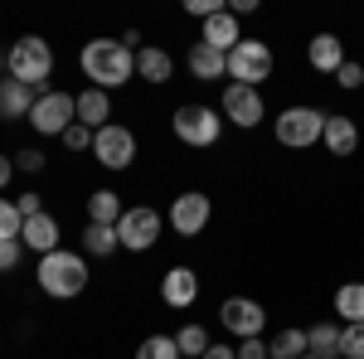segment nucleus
I'll return each instance as SVG.
<instances>
[{
  "mask_svg": "<svg viewBox=\"0 0 364 359\" xmlns=\"http://www.w3.org/2000/svg\"><path fill=\"white\" fill-rule=\"evenodd\" d=\"M73 102H78V127H87V132H102L112 122V92H102V87L73 92Z\"/></svg>",
  "mask_w": 364,
  "mask_h": 359,
  "instance_id": "2eb2a0df",
  "label": "nucleus"
},
{
  "mask_svg": "<svg viewBox=\"0 0 364 359\" xmlns=\"http://www.w3.org/2000/svg\"><path fill=\"white\" fill-rule=\"evenodd\" d=\"M58 141H63L68 151H92V132H87V127H78V122H73V127H68Z\"/></svg>",
  "mask_w": 364,
  "mask_h": 359,
  "instance_id": "473e14b6",
  "label": "nucleus"
},
{
  "mask_svg": "<svg viewBox=\"0 0 364 359\" xmlns=\"http://www.w3.org/2000/svg\"><path fill=\"white\" fill-rule=\"evenodd\" d=\"M10 180H15V156H5V151H0V190H5Z\"/></svg>",
  "mask_w": 364,
  "mask_h": 359,
  "instance_id": "4c0bfd02",
  "label": "nucleus"
},
{
  "mask_svg": "<svg viewBox=\"0 0 364 359\" xmlns=\"http://www.w3.org/2000/svg\"><path fill=\"white\" fill-rule=\"evenodd\" d=\"M219 326L233 340H252V335H262V326H267V311H262V301H252V296H228L219 306Z\"/></svg>",
  "mask_w": 364,
  "mask_h": 359,
  "instance_id": "f8f14e48",
  "label": "nucleus"
},
{
  "mask_svg": "<svg viewBox=\"0 0 364 359\" xmlns=\"http://www.w3.org/2000/svg\"><path fill=\"white\" fill-rule=\"evenodd\" d=\"M34 102H39V87L15 83V78H0V122H20V117H29Z\"/></svg>",
  "mask_w": 364,
  "mask_h": 359,
  "instance_id": "dca6fc26",
  "label": "nucleus"
},
{
  "mask_svg": "<svg viewBox=\"0 0 364 359\" xmlns=\"http://www.w3.org/2000/svg\"><path fill=\"white\" fill-rule=\"evenodd\" d=\"M39 291L44 296H54V301H73V296H83L87 291V277H92V267H87L83 252H68L58 248L49 252V257H39Z\"/></svg>",
  "mask_w": 364,
  "mask_h": 359,
  "instance_id": "f03ea898",
  "label": "nucleus"
},
{
  "mask_svg": "<svg viewBox=\"0 0 364 359\" xmlns=\"http://www.w3.org/2000/svg\"><path fill=\"white\" fill-rule=\"evenodd\" d=\"M92 161L102 170H132V161H136V136H132V127L107 122L102 132H92Z\"/></svg>",
  "mask_w": 364,
  "mask_h": 359,
  "instance_id": "6e6552de",
  "label": "nucleus"
},
{
  "mask_svg": "<svg viewBox=\"0 0 364 359\" xmlns=\"http://www.w3.org/2000/svg\"><path fill=\"white\" fill-rule=\"evenodd\" d=\"M219 112H224V122H233V127L252 132V127L267 117V102H262V92H257V87L228 83V87H224V97H219Z\"/></svg>",
  "mask_w": 364,
  "mask_h": 359,
  "instance_id": "9b49d317",
  "label": "nucleus"
},
{
  "mask_svg": "<svg viewBox=\"0 0 364 359\" xmlns=\"http://www.w3.org/2000/svg\"><path fill=\"white\" fill-rule=\"evenodd\" d=\"M336 316L345 326H360L364 321V282H345L336 291Z\"/></svg>",
  "mask_w": 364,
  "mask_h": 359,
  "instance_id": "b1692460",
  "label": "nucleus"
},
{
  "mask_svg": "<svg viewBox=\"0 0 364 359\" xmlns=\"http://www.w3.org/2000/svg\"><path fill=\"white\" fill-rule=\"evenodd\" d=\"M136 359H180L175 335H146V340L136 345Z\"/></svg>",
  "mask_w": 364,
  "mask_h": 359,
  "instance_id": "c85d7f7f",
  "label": "nucleus"
},
{
  "mask_svg": "<svg viewBox=\"0 0 364 359\" xmlns=\"http://www.w3.org/2000/svg\"><path fill=\"white\" fill-rule=\"evenodd\" d=\"M209 219H214V204H209V194H204V190H185V194L170 199V228H175L180 238L204 233Z\"/></svg>",
  "mask_w": 364,
  "mask_h": 359,
  "instance_id": "9d476101",
  "label": "nucleus"
},
{
  "mask_svg": "<svg viewBox=\"0 0 364 359\" xmlns=\"http://www.w3.org/2000/svg\"><path fill=\"white\" fill-rule=\"evenodd\" d=\"M336 83L355 92V87H364V68L355 63V58H345V63H340V73H336Z\"/></svg>",
  "mask_w": 364,
  "mask_h": 359,
  "instance_id": "2f4dec72",
  "label": "nucleus"
},
{
  "mask_svg": "<svg viewBox=\"0 0 364 359\" xmlns=\"http://www.w3.org/2000/svg\"><path fill=\"white\" fill-rule=\"evenodd\" d=\"M209 345H214V340H209V331H204V326H195V321L175 331V350H180V359H204V350H209Z\"/></svg>",
  "mask_w": 364,
  "mask_h": 359,
  "instance_id": "bb28decb",
  "label": "nucleus"
},
{
  "mask_svg": "<svg viewBox=\"0 0 364 359\" xmlns=\"http://www.w3.org/2000/svg\"><path fill=\"white\" fill-rule=\"evenodd\" d=\"M49 73H54V49H49V39L25 34V39L10 44V54H5V78L29 83V87L44 92V78H49Z\"/></svg>",
  "mask_w": 364,
  "mask_h": 359,
  "instance_id": "7ed1b4c3",
  "label": "nucleus"
},
{
  "mask_svg": "<svg viewBox=\"0 0 364 359\" xmlns=\"http://www.w3.org/2000/svg\"><path fill=\"white\" fill-rule=\"evenodd\" d=\"M185 10H190V15H195V20H214V15H224L228 5H224V0H190V5H185Z\"/></svg>",
  "mask_w": 364,
  "mask_h": 359,
  "instance_id": "72a5a7b5",
  "label": "nucleus"
},
{
  "mask_svg": "<svg viewBox=\"0 0 364 359\" xmlns=\"http://www.w3.org/2000/svg\"><path fill=\"white\" fill-rule=\"evenodd\" d=\"M15 209H20L25 219H34V214H44V199H39V190H25L20 199H15Z\"/></svg>",
  "mask_w": 364,
  "mask_h": 359,
  "instance_id": "c9c22d12",
  "label": "nucleus"
},
{
  "mask_svg": "<svg viewBox=\"0 0 364 359\" xmlns=\"http://www.w3.org/2000/svg\"><path fill=\"white\" fill-rule=\"evenodd\" d=\"M161 301H166L170 311L195 306L199 301V272L195 267H170V272L161 277Z\"/></svg>",
  "mask_w": 364,
  "mask_h": 359,
  "instance_id": "ddd939ff",
  "label": "nucleus"
},
{
  "mask_svg": "<svg viewBox=\"0 0 364 359\" xmlns=\"http://www.w3.org/2000/svg\"><path fill=\"white\" fill-rule=\"evenodd\" d=\"M233 350H238V359H267V340H262V335H252V340H238Z\"/></svg>",
  "mask_w": 364,
  "mask_h": 359,
  "instance_id": "f704fd0d",
  "label": "nucleus"
},
{
  "mask_svg": "<svg viewBox=\"0 0 364 359\" xmlns=\"http://www.w3.org/2000/svg\"><path fill=\"white\" fill-rule=\"evenodd\" d=\"M58 238H63V228H58L54 214H34V219H25V233H20V243H25V248H34L39 257L58 252Z\"/></svg>",
  "mask_w": 364,
  "mask_h": 359,
  "instance_id": "f3484780",
  "label": "nucleus"
},
{
  "mask_svg": "<svg viewBox=\"0 0 364 359\" xmlns=\"http://www.w3.org/2000/svg\"><path fill=\"white\" fill-rule=\"evenodd\" d=\"M161 214L156 209H146V204H136V209H127L122 214V223H117V238H122V248L127 252H151L156 243H161Z\"/></svg>",
  "mask_w": 364,
  "mask_h": 359,
  "instance_id": "1a4fd4ad",
  "label": "nucleus"
},
{
  "mask_svg": "<svg viewBox=\"0 0 364 359\" xmlns=\"http://www.w3.org/2000/svg\"><path fill=\"white\" fill-rule=\"evenodd\" d=\"M340 359H364V321L340 331Z\"/></svg>",
  "mask_w": 364,
  "mask_h": 359,
  "instance_id": "c756f323",
  "label": "nucleus"
},
{
  "mask_svg": "<svg viewBox=\"0 0 364 359\" xmlns=\"http://www.w3.org/2000/svg\"><path fill=\"white\" fill-rule=\"evenodd\" d=\"M306 63L316 73H340V63H345V44H340L336 34H316L306 44Z\"/></svg>",
  "mask_w": 364,
  "mask_h": 359,
  "instance_id": "aec40b11",
  "label": "nucleus"
},
{
  "mask_svg": "<svg viewBox=\"0 0 364 359\" xmlns=\"http://www.w3.org/2000/svg\"><path fill=\"white\" fill-rule=\"evenodd\" d=\"M238 15H214V20H204V29H199V44H209V49H219V54H233L238 49Z\"/></svg>",
  "mask_w": 364,
  "mask_h": 359,
  "instance_id": "a211bd4d",
  "label": "nucleus"
},
{
  "mask_svg": "<svg viewBox=\"0 0 364 359\" xmlns=\"http://www.w3.org/2000/svg\"><path fill=\"white\" fill-rule=\"evenodd\" d=\"M78 63H83L87 87H102V92L132 83V73H136V54L127 39H92V44H83Z\"/></svg>",
  "mask_w": 364,
  "mask_h": 359,
  "instance_id": "f257e3e1",
  "label": "nucleus"
},
{
  "mask_svg": "<svg viewBox=\"0 0 364 359\" xmlns=\"http://www.w3.org/2000/svg\"><path fill=\"white\" fill-rule=\"evenodd\" d=\"M306 355V331H296V326H287L267 340V359H301Z\"/></svg>",
  "mask_w": 364,
  "mask_h": 359,
  "instance_id": "a878e982",
  "label": "nucleus"
},
{
  "mask_svg": "<svg viewBox=\"0 0 364 359\" xmlns=\"http://www.w3.org/2000/svg\"><path fill=\"white\" fill-rule=\"evenodd\" d=\"M326 151L331 156H355V146H360V127L350 122V117H326Z\"/></svg>",
  "mask_w": 364,
  "mask_h": 359,
  "instance_id": "412c9836",
  "label": "nucleus"
},
{
  "mask_svg": "<svg viewBox=\"0 0 364 359\" xmlns=\"http://www.w3.org/2000/svg\"><path fill=\"white\" fill-rule=\"evenodd\" d=\"M170 73H175V54L170 49H156V44L136 49V78L161 87V83H170Z\"/></svg>",
  "mask_w": 364,
  "mask_h": 359,
  "instance_id": "6ab92c4d",
  "label": "nucleus"
},
{
  "mask_svg": "<svg viewBox=\"0 0 364 359\" xmlns=\"http://www.w3.org/2000/svg\"><path fill=\"white\" fill-rule=\"evenodd\" d=\"M20 233H25V214L15 209V199L0 194V243H20Z\"/></svg>",
  "mask_w": 364,
  "mask_h": 359,
  "instance_id": "cd10ccee",
  "label": "nucleus"
},
{
  "mask_svg": "<svg viewBox=\"0 0 364 359\" xmlns=\"http://www.w3.org/2000/svg\"><path fill=\"white\" fill-rule=\"evenodd\" d=\"M185 68H190V78L195 83H219V78H228V54H219V49H209V44H190V54H185Z\"/></svg>",
  "mask_w": 364,
  "mask_h": 359,
  "instance_id": "4468645a",
  "label": "nucleus"
},
{
  "mask_svg": "<svg viewBox=\"0 0 364 359\" xmlns=\"http://www.w3.org/2000/svg\"><path fill=\"white\" fill-rule=\"evenodd\" d=\"M301 359H316V355H301Z\"/></svg>",
  "mask_w": 364,
  "mask_h": 359,
  "instance_id": "ea45409f",
  "label": "nucleus"
},
{
  "mask_svg": "<svg viewBox=\"0 0 364 359\" xmlns=\"http://www.w3.org/2000/svg\"><path fill=\"white\" fill-rule=\"evenodd\" d=\"M44 166H49V161H44V151H39V146H25V151H15V170H25V175H39Z\"/></svg>",
  "mask_w": 364,
  "mask_h": 359,
  "instance_id": "7c9ffc66",
  "label": "nucleus"
},
{
  "mask_svg": "<svg viewBox=\"0 0 364 359\" xmlns=\"http://www.w3.org/2000/svg\"><path fill=\"white\" fill-rule=\"evenodd\" d=\"M78 122V102H73V92H39V102H34V112H29V127L39 132V136H63L68 127Z\"/></svg>",
  "mask_w": 364,
  "mask_h": 359,
  "instance_id": "0eeeda50",
  "label": "nucleus"
},
{
  "mask_svg": "<svg viewBox=\"0 0 364 359\" xmlns=\"http://www.w3.org/2000/svg\"><path fill=\"white\" fill-rule=\"evenodd\" d=\"M272 132H277L282 146L306 151V146H316V141L326 136V112L321 107H282V117L272 122Z\"/></svg>",
  "mask_w": 364,
  "mask_h": 359,
  "instance_id": "423d86ee",
  "label": "nucleus"
},
{
  "mask_svg": "<svg viewBox=\"0 0 364 359\" xmlns=\"http://www.w3.org/2000/svg\"><path fill=\"white\" fill-rule=\"evenodd\" d=\"M340 331H345V326H331V321L311 326V331H306V355H316V359H340Z\"/></svg>",
  "mask_w": 364,
  "mask_h": 359,
  "instance_id": "5701e85b",
  "label": "nucleus"
},
{
  "mask_svg": "<svg viewBox=\"0 0 364 359\" xmlns=\"http://www.w3.org/2000/svg\"><path fill=\"white\" fill-rule=\"evenodd\" d=\"M170 127H175V136L185 141V146L209 151V146H219V136H224V112L204 107V102H185V107L170 117Z\"/></svg>",
  "mask_w": 364,
  "mask_h": 359,
  "instance_id": "20e7f679",
  "label": "nucleus"
},
{
  "mask_svg": "<svg viewBox=\"0 0 364 359\" xmlns=\"http://www.w3.org/2000/svg\"><path fill=\"white\" fill-rule=\"evenodd\" d=\"M117 248H122V238H117L112 223H87L83 228V252H92V257H112Z\"/></svg>",
  "mask_w": 364,
  "mask_h": 359,
  "instance_id": "393cba45",
  "label": "nucleus"
},
{
  "mask_svg": "<svg viewBox=\"0 0 364 359\" xmlns=\"http://www.w3.org/2000/svg\"><path fill=\"white\" fill-rule=\"evenodd\" d=\"M204 359H238V350H233V345H209Z\"/></svg>",
  "mask_w": 364,
  "mask_h": 359,
  "instance_id": "58836bf2",
  "label": "nucleus"
},
{
  "mask_svg": "<svg viewBox=\"0 0 364 359\" xmlns=\"http://www.w3.org/2000/svg\"><path fill=\"white\" fill-rule=\"evenodd\" d=\"M122 214H127V204H122V194L117 190H92L87 194V223H122Z\"/></svg>",
  "mask_w": 364,
  "mask_h": 359,
  "instance_id": "4be33fe9",
  "label": "nucleus"
},
{
  "mask_svg": "<svg viewBox=\"0 0 364 359\" xmlns=\"http://www.w3.org/2000/svg\"><path fill=\"white\" fill-rule=\"evenodd\" d=\"M20 248L25 243H0V272H15L20 267Z\"/></svg>",
  "mask_w": 364,
  "mask_h": 359,
  "instance_id": "e433bc0d",
  "label": "nucleus"
},
{
  "mask_svg": "<svg viewBox=\"0 0 364 359\" xmlns=\"http://www.w3.org/2000/svg\"><path fill=\"white\" fill-rule=\"evenodd\" d=\"M272 63H277V54L267 39H238V49L228 54V78L243 87H262L272 78Z\"/></svg>",
  "mask_w": 364,
  "mask_h": 359,
  "instance_id": "39448f33",
  "label": "nucleus"
}]
</instances>
